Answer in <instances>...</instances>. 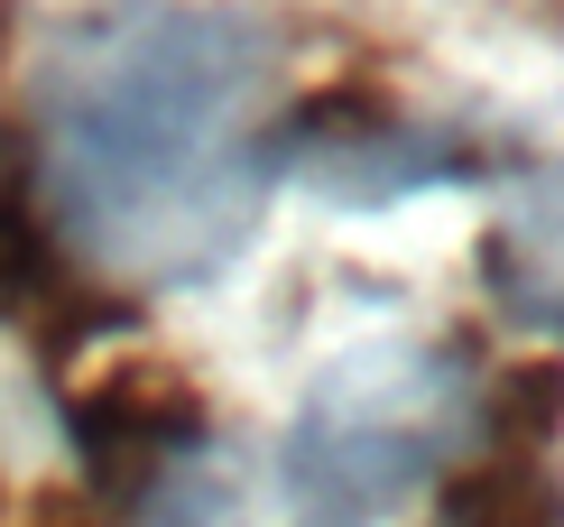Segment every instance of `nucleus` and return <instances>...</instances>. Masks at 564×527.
<instances>
[{"mask_svg":"<svg viewBox=\"0 0 564 527\" xmlns=\"http://www.w3.org/2000/svg\"><path fill=\"white\" fill-rule=\"evenodd\" d=\"M278 29L223 0H102L46 37L29 166L56 241L111 287H204L278 185Z\"/></svg>","mask_w":564,"mask_h":527,"instance_id":"1","label":"nucleus"},{"mask_svg":"<svg viewBox=\"0 0 564 527\" xmlns=\"http://www.w3.org/2000/svg\"><path fill=\"white\" fill-rule=\"evenodd\" d=\"M473 352H351L315 379L288 435V509L296 527H380L444 472V453L473 435Z\"/></svg>","mask_w":564,"mask_h":527,"instance_id":"2","label":"nucleus"},{"mask_svg":"<svg viewBox=\"0 0 564 527\" xmlns=\"http://www.w3.org/2000/svg\"><path fill=\"white\" fill-rule=\"evenodd\" d=\"M269 166L305 176L315 195H334L351 213H370V204H398V195H435V185H481L500 158L454 139V130L408 121L380 84H324L305 103H278Z\"/></svg>","mask_w":564,"mask_h":527,"instance_id":"3","label":"nucleus"},{"mask_svg":"<svg viewBox=\"0 0 564 527\" xmlns=\"http://www.w3.org/2000/svg\"><path fill=\"white\" fill-rule=\"evenodd\" d=\"M65 435L102 509H139L176 463H204L214 407L176 362H111L93 389L65 398Z\"/></svg>","mask_w":564,"mask_h":527,"instance_id":"4","label":"nucleus"},{"mask_svg":"<svg viewBox=\"0 0 564 527\" xmlns=\"http://www.w3.org/2000/svg\"><path fill=\"white\" fill-rule=\"evenodd\" d=\"M0 324L37 333L46 362H75L84 343H102L111 324H130V297H102V287L75 278V250L46 223L29 139H10V130H0Z\"/></svg>","mask_w":564,"mask_h":527,"instance_id":"5","label":"nucleus"},{"mask_svg":"<svg viewBox=\"0 0 564 527\" xmlns=\"http://www.w3.org/2000/svg\"><path fill=\"white\" fill-rule=\"evenodd\" d=\"M481 287L509 324L564 343V158L509 195V213L481 232Z\"/></svg>","mask_w":564,"mask_h":527,"instance_id":"6","label":"nucleus"},{"mask_svg":"<svg viewBox=\"0 0 564 527\" xmlns=\"http://www.w3.org/2000/svg\"><path fill=\"white\" fill-rule=\"evenodd\" d=\"M435 527H564V482L546 453L481 444L463 472H444V518Z\"/></svg>","mask_w":564,"mask_h":527,"instance_id":"7","label":"nucleus"},{"mask_svg":"<svg viewBox=\"0 0 564 527\" xmlns=\"http://www.w3.org/2000/svg\"><path fill=\"white\" fill-rule=\"evenodd\" d=\"M473 417H481V444H509V453H546L564 435V362L536 352V362H509L473 389Z\"/></svg>","mask_w":564,"mask_h":527,"instance_id":"8","label":"nucleus"},{"mask_svg":"<svg viewBox=\"0 0 564 527\" xmlns=\"http://www.w3.org/2000/svg\"><path fill=\"white\" fill-rule=\"evenodd\" d=\"M139 509H149V527H223V491L185 482V463H176L167 482H158L149 499H139Z\"/></svg>","mask_w":564,"mask_h":527,"instance_id":"9","label":"nucleus"},{"mask_svg":"<svg viewBox=\"0 0 564 527\" xmlns=\"http://www.w3.org/2000/svg\"><path fill=\"white\" fill-rule=\"evenodd\" d=\"M10 37H19V0H0V56H10Z\"/></svg>","mask_w":564,"mask_h":527,"instance_id":"10","label":"nucleus"},{"mask_svg":"<svg viewBox=\"0 0 564 527\" xmlns=\"http://www.w3.org/2000/svg\"><path fill=\"white\" fill-rule=\"evenodd\" d=\"M46 527H93V518H46Z\"/></svg>","mask_w":564,"mask_h":527,"instance_id":"11","label":"nucleus"}]
</instances>
